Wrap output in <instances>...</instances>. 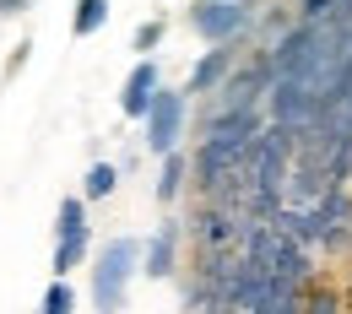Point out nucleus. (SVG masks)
<instances>
[{
	"label": "nucleus",
	"instance_id": "1",
	"mask_svg": "<svg viewBox=\"0 0 352 314\" xmlns=\"http://www.w3.org/2000/svg\"><path fill=\"white\" fill-rule=\"evenodd\" d=\"M135 238H114V244H103V255H98V271H92V304L98 314H120L125 309V287H131L135 276Z\"/></svg>",
	"mask_w": 352,
	"mask_h": 314
},
{
	"label": "nucleus",
	"instance_id": "2",
	"mask_svg": "<svg viewBox=\"0 0 352 314\" xmlns=\"http://www.w3.org/2000/svg\"><path fill=\"white\" fill-rule=\"evenodd\" d=\"M190 27H195L206 44L222 49L250 27V5H244V0H201V5L190 11Z\"/></svg>",
	"mask_w": 352,
	"mask_h": 314
},
{
	"label": "nucleus",
	"instance_id": "3",
	"mask_svg": "<svg viewBox=\"0 0 352 314\" xmlns=\"http://www.w3.org/2000/svg\"><path fill=\"white\" fill-rule=\"evenodd\" d=\"M184 98H190V92H157V103H152V114H146V146H152V152H163V157L179 146Z\"/></svg>",
	"mask_w": 352,
	"mask_h": 314
},
{
	"label": "nucleus",
	"instance_id": "4",
	"mask_svg": "<svg viewBox=\"0 0 352 314\" xmlns=\"http://www.w3.org/2000/svg\"><path fill=\"white\" fill-rule=\"evenodd\" d=\"M157 65H152V60H141V65H135L131 71V82H125V98H120V109H125V114H131V120H146V114H152V103H157Z\"/></svg>",
	"mask_w": 352,
	"mask_h": 314
},
{
	"label": "nucleus",
	"instance_id": "5",
	"mask_svg": "<svg viewBox=\"0 0 352 314\" xmlns=\"http://www.w3.org/2000/svg\"><path fill=\"white\" fill-rule=\"evenodd\" d=\"M233 233H239V223H233V212H228V206H206V212L195 217V238L206 244V255H212V249H228V244H233Z\"/></svg>",
	"mask_w": 352,
	"mask_h": 314
},
{
	"label": "nucleus",
	"instance_id": "6",
	"mask_svg": "<svg viewBox=\"0 0 352 314\" xmlns=\"http://www.w3.org/2000/svg\"><path fill=\"white\" fill-rule=\"evenodd\" d=\"M174 249H179V227L163 223L146 244V276H174Z\"/></svg>",
	"mask_w": 352,
	"mask_h": 314
},
{
	"label": "nucleus",
	"instance_id": "7",
	"mask_svg": "<svg viewBox=\"0 0 352 314\" xmlns=\"http://www.w3.org/2000/svg\"><path fill=\"white\" fill-rule=\"evenodd\" d=\"M228 71H233V49L222 44V49H212V54H206V60L190 71V92H212L222 76H228Z\"/></svg>",
	"mask_w": 352,
	"mask_h": 314
},
{
	"label": "nucleus",
	"instance_id": "8",
	"mask_svg": "<svg viewBox=\"0 0 352 314\" xmlns=\"http://www.w3.org/2000/svg\"><path fill=\"white\" fill-rule=\"evenodd\" d=\"M103 22H109V0H76V22H71L76 38H92Z\"/></svg>",
	"mask_w": 352,
	"mask_h": 314
},
{
	"label": "nucleus",
	"instance_id": "9",
	"mask_svg": "<svg viewBox=\"0 0 352 314\" xmlns=\"http://www.w3.org/2000/svg\"><path fill=\"white\" fill-rule=\"evenodd\" d=\"M114 184H120V168H114V163H92L87 168V201L114 195Z\"/></svg>",
	"mask_w": 352,
	"mask_h": 314
},
{
	"label": "nucleus",
	"instance_id": "10",
	"mask_svg": "<svg viewBox=\"0 0 352 314\" xmlns=\"http://www.w3.org/2000/svg\"><path fill=\"white\" fill-rule=\"evenodd\" d=\"M179 190H184V157L168 152V157H163V179H157V201H174Z\"/></svg>",
	"mask_w": 352,
	"mask_h": 314
},
{
	"label": "nucleus",
	"instance_id": "11",
	"mask_svg": "<svg viewBox=\"0 0 352 314\" xmlns=\"http://www.w3.org/2000/svg\"><path fill=\"white\" fill-rule=\"evenodd\" d=\"M60 238H87V212H82L76 195L60 201Z\"/></svg>",
	"mask_w": 352,
	"mask_h": 314
},
{
	"label": "nucleus",
	"instance_id": "12",
	"mask_svg": "<svg viewBox=\"0 0 352 314\" xmlns=\"http://www.w3.org/2000/svg\"><path fill=\"white\" fill-rule=\"evenodd\" d=\"M76 309V293H71V282H65V276H54V282H49V293H44V309L38 314H71Z\"/></svg>",
	"mask_w": 352,
	"mask_h": 314
},
{
	"label": "nucleus",
	"instance_id": "13",
	"mask_svg": "<svg viewBox=\"0 0 352 314\" xmlns=\"http://www.w3.org/2000/svg\"><path fill=\"white\" fill-rule=\"evenodd\" d=\"M82 255H87V238H60V244H54V276H65Z\"/></svg>",
	"mask_w": 352,
	"mask_h": 314
},
{
	"label": "nucleus",
	"instance_id": "14",
	"mask_svg": "<svg viewBox=\"0 0 352 314\" xmlns=\"http://www.w3.org/2000/svg\"><path fill=\"white\" fill-rule=\"evenodd\" d=\"M157 44H163V22H141L135 27V49L146 54V49H157Z\"/></svg>",
	"mask_w": 352,
	"mask_h": 314
},
{
	"label": "nucleus",
	"instance_id": "15",
	"mask_svg": "<svg viewBox=\"0 0 352 314\" xmlns=\"http://www.w3.org/2000/svg\"><path fill=\"white\" fill-rule=\"evenodd\" d=\"M331 5H336V0H298L304 22H325V16H331Z\"/></svg>",
	"mask_w": 352,
	"mask_h": 314
},
{
	"label": "nucleus",
	"instance_id": "16",
	"mask_svg": "<svg viewBox=\"0 0 352 314\" xmlns=\"http://www.w3.org/2000/svg\"><path fill=\"white\" fill-rule=\"evenodd\" d=\"M309 314H336V298H331V293H314V298H309Z\"/></svg>",
	"mask_w": 352,
	"mask_h": 314
},
{
	"label": "nucleus",
	"instance_id": "17",
	"mask_svg": "<svg viewBox=\"0 0 352 314\" xmlns=\"http://www.w3.org/2000/svg\"><path fill=\"white\" fill-rule=\"evenodd\" d=\"M16 11H28V0H0V16H16Z\"/></svg>",
	"mask_w": 352,
	"mask_h": 314
}]
</instances>
